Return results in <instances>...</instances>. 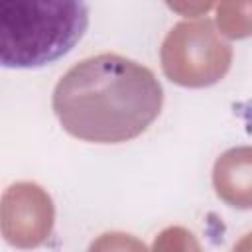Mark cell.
I'll return each instance as SVG.
<instances>
[{
    "mask_svg": "<svg viewBox=\"0 0 252 252\" xmlns=\"http://www.w3.org/2000/svg\"><path fill=\"white\" fill-rule=\"evenodd\" d=\"M53 112L67 134L91 144H122L159 116L163 89L142 63L98 53L75 63L53 89Z\"/></svg>",
    "mask_w": 252,
    "mask_h": 252,
    "instance_id": "cell-1",
    "label": "cell"
},
{
    "mask_svg": "<svg viewBox=\"0 0 252 252\" xmlns=\"http://www.w3.org/2000/svg\"><path fill=\"white\" fill-rule=\"evenodd\" d=\"M89 28L87 0H0V61L39 69L65 57Z\"/></svg>",
    "mask_w": 252,
    "mask_h": 252,
    "instance_id": "cell-2",
    "label": "cell"
},
{
    "mask_svg": "<svg viewBox=\"0 0 252 252\" xmlns=\"http://www.w3.org/2000/svg\"><path fill=\"white\" fill-rule=\"evenodd\" d=\"M159 57L169 81L189 89H203L226 75L232 63V47L209 20H187L165 35Z\"/></svg>",
    "mask_w": 252,
    "mask_h": 252,
    "instance_id": "cell-3",
    "label": "cell"
},
{
    "mask_svg": "<svg viewBox=\"0 0 252 252\" xmlns=\"http://www.w3.org/2000/svg\"><path fill=\"white\" fill-rule=\"evenodd\" d=\"M53 220V201L39 185L20 181L4 191L0 205V228L8 244L18 248L39 246L51 234Z\"/></svg>",
    "mask_w": 252,
    "mask_h": 252,
    "instance_id": "cell-4",
    "label": "cell"
},
{
    "mask_svg": "<svg viewBox=\"0 0 252 252\" xmlns=\"http://www.w3.org/2000/svg\"><path fill=\"white\" fill-rule=\"evenodd\" d=\"M213 185L226 205L252 209V146L226 150L215 161Z\"/></svg>",
    "mask_w": 252,
    "mask_h": 252,
    "instance_id": "cell-5",
    "label": "cell"
},
{
    "mask_svg": "<svg viewBox=\"0 0 252 252\" xmlns=\"http://www.w3.org/2000/svg\"><path fill=\"white\" fill-rule=\"evenodd\" d=\"M217 24L222 35L244 39L252 35V0H220Z\"/></svg>",
    "mask_w": 252,
    "mask_h": 252,
    "instance_id": "cell-6",
    "label": "cell"
},
{
    "mask_svg": "<svg viewBox=\"0 0 252 252\" xmlns=\"http://www.w3.org/2000/svg\"><path fill=\"white\" fill-rule=\"evenodd\" d=\"M215 2L217 0H165V4L173 12H177L181 16H201V14H207L213 8Z\"/></svg>",
    "mask_w": 252,
    "mask_h": 252,
    "instance_id": "cell-7",
    "label": "cell"
}]
</instances>
